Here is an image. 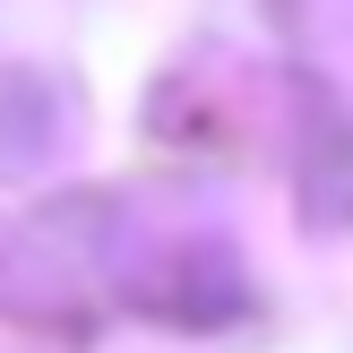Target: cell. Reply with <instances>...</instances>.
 <instances>
[]
</instances>
